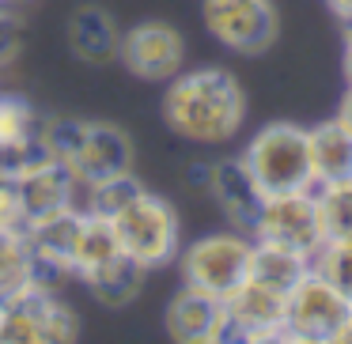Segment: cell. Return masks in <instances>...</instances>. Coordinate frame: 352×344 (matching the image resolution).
<instances>
[{"mask_svg": "<svg viewBox=\"0 0 352 344\" xmlns=\"http://www.w3.org/2000/svg\"><path fill=\"white\" fill-rule=\"evenodd\" d=\"M163 95V122L190 144H223L239 133L246 114L243 87L223 69L178 72L167 80Z\"/></svg>", "mask_w": 352, "mask_h": 344, "instance_id": "1", "label": "cell"}, {"mask_svg": "<svg viewBox=\"0 0 352 344\" xmlns=\"http://www.w3.org/2000/svg\"><path fill=\"white\" fill-rule=\"evenodd\" d=\"M107 220H110V227H114L118 250H122L125 257H133L137 265L160 268V265H170V261L178 257V216H175V208L163 197L148 193L144 185H140L118 212H110Z\"/></svg>", "mask_w": 352, "mask_h": 344, "instance_id": "2", "label": "cell"}, {"mask_svg": "<svg viewBox=\"0 0 352 344\" xmlns=\"http://www.w3.org/2000/svg\"><path fill=\"white\" fill-rule=\"evenodd\" d=\"M243 163L258 190L265 197L273 193H296L314 190V167H311V137L299 125H265L258 137L246 144Z\"/></svg>", "mask_w": 352, "mask_h": 344, "instance_id": "3", "label": "cell"}, {"mask_svg": "<svg viewBox=\"0 0 352 344\" xmlns=\"http://www.w3.org/2000/svg\"><path fill=\"white\" fill-rule=\"evenodd\" d=\"M250 250L254 238H246L243 231L197 238L182 253V284L205 291V295L228 299L250 276Z\"/></svg>", "mask_w": 352, "mask_h": 344, "instance_id": "4", "label": "cell"}, {"mask_svg": "<svg viewBox=\"0 0 352 344\" xmlns=\"http://www.w3.org/2000/svg\"><path fill=\"white\" fill-rule=\"evenodd\" d=\"M352 303L326 284L318 273H307L296 288L288 291V341H303V344H333L337 329L349 321Z\"/></svg>", "mask_w": 352, "mask_h": 344, "instance_id": "5", "label": "cell"}, {"mask_svg": "<svg viewBox=\"0 0 352 344\" xmlns=\"http://www.w3.org/2000/svg\"><path fill=\"white\" fill-rule=\"evenodd\" d=\"M254 238L292 246V250L314 257V250L326 242V227H322V212H318L314 190L273 193V197H265L261 200V216H258V223H254Z\"/></svg>", "mask_w": 352, "mask_h": 344, "instance_id": "6", "label": "cell"}, {"mask_svg": "<svg viewBox=\"0 0 352 344\" xmlns=\"http://www.w3.org/2000/svg\"><path fill=\"white\" fill-rule=\"evenodd\" d=\"M205 27L235 54H265L276 38L273 0H201Z\"/></svg>", "mask_w": 352, "mask_h": 344, "instance_id": "7", "label": "cell"}, {"mask_svg": "<svg viewBox=\"0 0 352 344\" xmlns=\"http://www.w3.org/2000/svg\"><path fill=\"white\" fill-rule=\"evenodd\" d=\"M228 341H288V295L246 276L228 299Z\"/></svg>", "mask_w": 352, "mask_h": 344, "instance_id": "8", "label": "cell"}, {"mask_svg": "<svg viewBox=\"0 0 352 344\" xmlns=\"http://www.w3.org/2000/svg\"><path fill=\"white\" fill-rule=\"evenodd\" d=\"M118 61L133 72L137 80L167 84L182 72L186 61V42L170 23H137L122 34Z\"/></svg>", "mask_w": 352, "mask_h": 344, "instance_id": "9", "label": "cell"}, {"mask_svg": "<svg viewBox=\"0 0 352 344\" xmlns=\"http://www.w3.org/2000/svg\"><path fill=\"white\" fill-rule=\"evenodd\" d=\"M167 333L182 344H223L228 341V310L223 299L186 288L167 306Z\"/></svg>", "mask_w": 352, "mask_h": 344, "instance_id": "10", "label": "cell"}, {"mask_svg": "<svg viewBox=\"0 0 352 344\" xmlns=\"http://www.w3.org/2000/svg\"><path fill=\"white\" fill-rule=\"evenodd\" d=\"M72 174L84 182H107V178L129 174L133 170V144L118 125L110 122H87L84 140L76 148V159L69 163Z\"/></svg>", "mask_w": 352, "mask_h": 344, "instance_id": "11", "label": "cell"}, {"mask_svg": "<svg viewBox=\"0 0 352 344\" xmlns=\"http://www.w3.org/2000/svg\"><path fill=\"white\" fill-rule=\"evenodd\" d=\"M208 193H212L216 205L228 212V220L235 223V231L254 235V223H258V216H261V200H265V193L258 190V182L250 178V170H246L243 159L212 163Z\"/></svg>", "mask_w": 352, "mask_h": 344, "instance_id": "12", "label": "cell"}, {"mask_svg": "<svg viewBox=\"0 0 352 344\" xmlns=\"http://www.w3.org/2000/svg\"><path fill=\"white\" fill-rule=\"evenodd\" d=\"M65 42H69L72 57L84 65H110L118 61V46H122V31H118L114 16L99 4H80L69 16L65 27Z\"/></svg>", "mask_w": 352, "mask_h": 344, "instance_id": "13", "label": "cell"}, {"mask_svg": "<svg viewBox=\"0 0 352 344\" xmlns=\"http://www.w3.org/2000/svg\"><path fill=\"white\" fill-rule=\"evenodd\" d=\"M311 137V167H314V185H333V182H352V133L341 122H322L307 129Z\"/></svg>", "mask_w": 352, "mask_h": 344, "instance_id": "14", "label": "cell"}, {"mask_svg": "<svg viewBox=\"0 0 352 344\" xmlns=\"http://www.w3.org/2000/svg\"><path fill=\"white\" fill-rule=\"evenodd\" d=\"M311 273V257L292 246L280 242H265V238H254V250H250V280L265 284V288H276L288 295L303 276Z\"/></svg>", "mask_w": 352, "mask_h": 344, "instance_id": "15", "label": "cell"}, {"mask_svg": "<svg viewBox=\"0 0 352 344\" xmlns=\"http://www.w3.org/2000/svg\"><path fill=\"white\" fill-rule=\"evenodd\" d=\"M144 273H148L144 265H137L133 257L118 253V257H110L95 273H87L84 284L95 291V299L102 306H129L140 295V288H144Z\"/></svg>", "mask_w": 352, "mask_h": 344, "instance_id": "16", "label": "cell"}, {"mask_svg": "<svg viewBox=\"0 0 352 344\" xmlns=\"http://www.w3.org/2000/svg\"><path fill=\"white\" fill-rule=\"evenodd\" d=\"M38 117L23 99H0V167H16L38 144Z\"/></svg>", "mask_w": 352, "mask_h": 344, "instance_id": "17", "label": "cell"}, {"mask_svg": "<svg viewBox=\"0 0 352 344\" xmlns=\"http://www.w3.org/2000/svg\"><path fill=\"white\" fill-rule=\"evenodd\" d=\"M118 238L114 227H110L107 216H95L84 212L80 216V227H76V246H72V273L84 280L87 273H95L99 265H107L110 257H118Z\"/></svg>", "mask_w": 352, "mask_h": 344, "instance_id": "18", "label": "cell"}, {"mask_svg": "<svg viewBox=\"0 0 352 344\" xmlns=\"http://www.w3.org/2000/svg\"><path fill=\"white\" fill-rule=\"evenodd\" d=\"M311 273H318L326 284H333L352 303V238H326L311 257Z\"/></svg>", "mask_w": 352, "mask_h": 344, "instance_id": "19", "label": "cell"}, {"mask_svg": "<svg viewBox=\"0 0 352 344\" xmlns=\"http://www.w3.org/2000/svg\"><path fill=\"white\" fill-rule=\"evenodd\" d=\"M326 238H352V182L314 185Z\"/></svg>", "mask_w": 352, "mask_h": 344, "instance_id": "20", "label": "cell"}, {"mask_svg": "<svg viewBox=\"0 0 352 344\" xmlns=\"http://www.w3.org/2000/svg\"><path fill=\"white\" fill-rule=\"evenodd\" d=\"M84 125L87 122H76V117H50V122L38 125V148L50 159L69 167V163L76 159L80 140H84Z\"/></svg>", "mask_w": 352, "mask_h": 344, "instance_id": "21", "label": "cell"}, {"mask_svg": "<svg viewBox=\"0 0 352 344\" xmlns=\"http://www.w3.org/2000/svg\"><path fill=\"white\" fill-rule=\"evenodd\" d=\"M38 321H42V344H61L80 336V318L46 288H38Z\"/></svg>", "mask_w": 352, "mask_h": 344, "instance_id": "22", "label": "cell"}, {"mask_svg": "<svg viewBox=\"0 0 352 344\" xmlns=\"http://www.w3.org/2000/svg\"><path fill=\"white\" fill-rule=\"evenodd\" d=\"M19 49V31H16V19L8 16V8H0V61H12Z\"/></svg>", "mask_w": 352, "mask_h": 344, "instance_id": "23", "label": "cell"}, {"mask_svg": "<svg viewBox=\"0 0 352 344\" xmlns=\"http://www.w3.org/2000/svg\"><path fill=\"white\" fill-rule=\"evenodd\" d=\"M208 178H212V163H193V167H190V185L208 190Z\"/></svg>", "mask_w": 352, "mask_h": 344, "instance_id": "24", "label": "cell"}, {"mask_svg": "<svg viewBox=\"0 0 352 344\" xmlns=\"http://www.w3.org/2000/svg\"><path fill=\"white\" fill-rule=\"evenodd\" d=\"M337 122H341L344 129L352 133V87H349V95L341 99V110H337Z\"/></svg>", "mask_w": 352, "mask_h": 344, "instance_id": "25", "label": "cell"}, {"mask_svg": "<svg viewBox=\"0 0 352 344\" xmlns=\"http://www.w3.org/2000/svg\"><path fill=\"white\" fill-rule=\"evenodd\" d=\"M326 4H329V8H333L341 19H352V0H326Z\"/></svg>", "mask_w": 352, "mask_h": 344, "instance_id": "26", "label": "cell"}, {"mask_svg": "<svg viewBox=\"0 0 352 344\" xmlns=\"http://www.w3.org/2000/svg\"><path fill=\"white\" fill-rule=\"evenodd\" d=\"M344 76H349V87H352V34H344Z\"/></svg>", "mask_w": 352, "mask_h": 344, "instance_id": "27", "label": "cell"}, {"mask_svg": "<svg viewBox=\"0 0 352 344\" xmlns=\"http://www.w3.org/2000/svg\"><path fill=\"white\" fill-rule=\"evenodd\" d=\"M352 341V314H349V321H344L341 329H337V336H333V344H349Z\"/></svg>", "mask_w": 352, "mask_h": 344, "instance_id": "28", "label": "cell"}, {"mask_svg": "<svg viewBox=\"0 0 352 344\" xmlns=\"http://www.w3.org/2000/svg\"><path fill=\"white\" fill-rule=\"evenodd\" d=\"M16 4H23V0H0V8H16Z\"/></svg>", "mask_w": 352, "mask_h": 344, "instance_id": "29", "label": "cell"}, {"mask_svg": "<svg viewBox=\"0 0 352 344\" xmlns=\"http://www.w3.org/2000/svg\"><path fill=\"white\" fill-rule=\"evenodd\" d=\"M344 34H352V19H344Z\"/></svg>", "mask_w": 352, "mask_h": 344, "instance_id": "30", "label": "cell"}]
</instances>
